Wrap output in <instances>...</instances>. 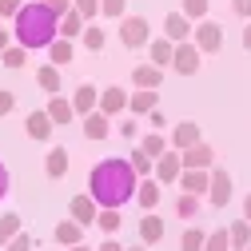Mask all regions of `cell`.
I'll list each match as a JSON object with an SVG mask.
<instances>
[{
    "mask_svg": "<svg viewBox=\"0 0 251 251\" xmlns=\"http://www.w3.org/2000/svg\"><path fill=\"white\" fill-rule=\"evenodd\" d=\"M44 4H48V8L56 12V16H64V12H72V8H76L72 0H44Z\"/></svg>",
    "mask_w": 251,
    "mask_h": 251,
    "instance_id": "b9f144b4",
    "label": "cell"
},
{
    "mask_svg": "<svg viewBox=\"0 0 251 251\" xmlns=\"http://www.w3.org/2000/svg\"><path fill=\"white\" fill-rule=\"evenodd\" d=\"M100 12L112 16V20H124V12H128V0H100Z\"/></svg>",
    "mask_w": 251,
    "mask_h": 251,
    "instance_id": "f35d334b",
    "label": "cell"
},
{
    "mask_svg": "<svg viewBox=\"0 0 251 251\" xmlns=\"http://www.w3.org/2000/svg\"><path fill=\"white\" fill-rule=\"evenodd\" d=\"M140 239H144V243H160V239H164V219L155 215V211H144V219H140Z\"/></svg>",
    "mask_w": 251,
    "mask_h": 251,
    "instance_id": "7402d4cb",
    "label": "cell"
},
{
    "mask_svg": "<svg viewBox=\"0 0 251 251\" xmlns=\"http://www.w3.org/2000/svg\"><path fill=\"white\" fill-rule=\"evenodd\" d=\"M124 108H128V92L124 88H104L100 92V112L104 116H120Z\"/></svg>",
    "mask_w": 251,
    "mask_h": 251,
    "instance_id": "ac0fdd59",
    "label": "cell"
},
{
    "mask_svg": "<svg viewBox=\"0 0 251 251\" xmlns=\"http://www.w3.org/2000/svg\"><path fill=\"white\" fill-rule=\"evenodd\" d=\"M243 219H247V224H251V192L243 196Z\"/></svg>",
    "mask_w": 251,
    "mask_h": 251,
    "instance_id": "816d5d0a",
    "label": "cell"
},
{
    "mask_svg": "<svg viewBox=\"0 0 251 251\" xmlns=\"http://www.w3.org/2000/svg\"><path fill=\"white\" fill-rule=\"evenodd\" d=\"M128 164H132V168H136V176H140V179H144V176H151V172H155V160H151V155H148V151H144V148H132V151H128Z\"/></svg>",
    "mask_w": 251,
    "mask_h": 251,
    "instance_id": "4316f807",
    "label": "cell"
},
{
    "mask_svg": "<svg viewBox=\"0 0 251 251\" xmlns=\"http://www.w3.org/2000/svg\"><path fill=\"white\" fill-rule=\"evenodd\" d=\"M80 40H84V48H88V52H100V48H104V28H96V24H84Z\"/></svg>",
    "mask_w": 251,
    "mask_h": 251,
    "instance_id": "1f68e13d",
    "label": "cell"
},
{
    "mask_svg": "<svg viewBox=\"0 0 251 251\" xmlns=\"http://www.w3.org/2000/svg\"><path fill=\"white\" fill-rule=\"evenodd\" d=\"M231 12L243 16V20H251V0H231Z\"/></svg>",
    "mask_w": 251,
    "mask_h": 251,
    "instance_id": "7bdbcfd3",
    "label": "cell"
},
{
    "mask_svg": "<svg viewBox=\"0 0 251 251\" xmlns=\"http://www.w3.org/2000/svg\"><path fill=\"white\" fill-rule=\"evenodd\" d=\"M136 187H140V176L128 160H100L96 168L88 172V196L96 200L100 207H124L128 200H136Z\"/></svg>",
    "mask_w": 251,
    "mask_h": 251,
    "instance_id": "6da1fadb",
    "label": "cell"
},
{
    "mask_svg": "<svg viewBox=\"0 0 251 251\" xmlns=\"http://www.w3.org/2000/svg\"><path fill=\"white\" fill-rule=\"evenodd\" d=\"M172 56H176V40H168V36L148 44V60H151L155 68H172Z\"/></svg>",
    "mask_w": 251,
    "mask_h": 251,
    "instance_id": "2e32d148",
    "label": "cell"
},
{
    "mask_svg": "<svg viewBox=\"0 0 251 251\" xmlns=\"http://www.w3.org/2000/svg\"><path fill=\"white\" fill-rule=\"evenodd\" d=\"M203 251H231V235H227V227L211 231V235L203 239Z\"/></svg>",
    "mask_w": 251,
    "mask_h": 251,
    "instance_id": "e575fe53",
    "label": "cell"
},
{
    "mask_svg": "<svg viewBox=\"0 0 251 251\" xmlns=\"http://www.w3.org/2000/svg\"><path fill=\"white\" fill-rule=\"evenodd\" d=\"M132 84H136V88H155V92H160L164 68H155L151 60H148V64H136V68H132Z\"/></svg>",
    "mask_w": 251,
    "mask_h": 251,
    "instance_id": "7c38bea8",
    "label": "cell"
},
{
    "mask_svg": "<svg viewBox=\"0 0 251 251\" xmlns=\"http://www.w3.org/2000/svg\"><path fill=\"white\" fill-rule=\"evenodd\" d=\"M192 40H196L200 52H219V48H224V28H219L215 20H200L196 32H192Z\"/></svg>",
    "mask_w": 251,
    "mask_h": 251,
    "instance_id": "5b68a950",
    "label": "cell"
},
{
    "mask_svg": "<svg viewBox=\"0 0 251 251\" xmlns=\"http://www.w3.org/2000/svg\"><path fill=\"white\" fill-rule=\"evenodd\" d=\"M24 4H20V0H0V16H16Z\"/></svg>",
    "mask_w": 251,
    "mask_h": 251,
    "instance_id": "f6af8a7d",
    "label": "cell"
},
{
    "mask_svg": "<svg viewBox=\"0 0 251 251\" xmlns=\"http://www.w3.org/2000/svg\"><path fill=\"white\" fill-rule=\"evenodd\" d=\"M120 224H124V215H120L116 207H104V211L96 215V227H100V231H108V235H112V231H120Z\"/></svg>",
    "mask_w": 251,
    "mask_h": 251,
    "instance_id": "f546056e",
    "label": "cell"
},
{
    "mask_svg": "<svg viewBox=\"0 0 251 251\" xmlns=\"http://www.w3.org/2000/svg\"><path fill=\"white\" fill-rule=\"evenodd\" d=\"M108 132H112V128H108V116H104L100 108L84 116V136H88V140H104Z\"/></svg>",
    "mask_w": 251,
    "mask_h": 251,
    "instance_id": "603a6c76",
    "label": "cell"
},
{
    "mask_svg": "<svg viewBox=\"0 0 251 251\" xmlns=\"http://www.w3.org/2000/svg\"><path fill=\"white\" fill-rule=\"evenodd\" d=\"M16 235H20V215L16 211H4V215H0V247H8Z\"/></svg>",
    "mask_w": 251,
    "mask_h": 251,
    "instance_id": "d4e9b609",
    "label": "cell"
},
{
    "mask_svg": "<svg viewBox=\"0 0 251 251\" xmlns=\"http://www.w3.org/2000/svg\"><path fill=\"white\" fill-rule=\"evenodd\" d=\"M4 196H8V168L0 164V200H4Z\"/></svg>",
    "mask_w": 251,
    "mask_h": 251,
    "instance_id": "c3c4849f",
    "label": "cell"
},
{
    "mask_svg": "<svg viewBox=\"0 0 251 251\" xmlns=\"http://www.w3.org/2000/svg\"><path fill=\"white\" fill-rule=\"evenodd\" d=\"M56 28H60V16L44 4V0H36V4H24L16 12V40L24 48H48L56 40Z\"/></svg>",
    "mask_w": 251,
    "mask_h": 251,
    "instance_id": "7a4b0ae2",
    "label": "cell"
},
{
    "mask_svg": "<svg viewBox=\"0 0 251 251\" xmlns=\"http://www.w3.org/2000/svg\"><path fill=\"white\" fill-rule=\"evenodd\" d=\"M44 112L52 116V124H60V128L76 120V108H72V100H64V96H60V92H56V96L48 100V108H44Z\"/></svg>",
    "mask_w": 251,
    "mask_h": 251,
    "instance_id": "d6986e66",
    "label": "cell"
},
{
    "mask_svg": "<svg viewBox=\"0 0 251 251\" xmlns=\"http://www.w3.org/2000/svg\"><path fill=\"white\" fill-rule=\"evenodd\" d=\"M72 4H76V12H80L84 20H92V16L100 12V0H72Z\"/></svg>",
    "mask_w": 251,
    "mask_h": 251,
    "instance_id": "ab89813d",
    "label": "cell"
},
{
    "mask_svg": "<svg viewBox=\"0 0 251 251\" xmlns=\"http://www.w3.org/2000/svg\"><path fill=\"white\" fill-rule=\"evenodd\" d=\"M140 148H144V151L151 155V160H160V155H164V151H168L172 144H168V140H164L160 132H151V136H144V144H140Z\"/></svg>",
    "mask_w": 251,
    "mask_h": 251,
    "instance_id": "836d02e7",
    "label": "cell"
},
{
    "mask_svg": "<svg viewBox=\"0 0 251 251\" xmlns=\"http://www.w3.org/2000/svg\"><path fill=\"white\" fill-rule=\"evenodd\" d=\"M8 48V32H0V52H4Z\"/></svg>",
    "mask_w": 251,
    "mask_h": 251,
    "instance_id": "f5cc1de1",
    "label": "cell"
},
{
    "mask_svg": "<svg viewBox=\"0 0 251 251\" xmlns=\"http://www.w3.org/2000/svg\"><path fill=\"white\" fill-rule=\"evenodd\" d=\"M128 108H132L136 116H148V112H155V108H160V92H155V88H136L132 96H128Z\"/></svg>",
    "mask_w": 251,
    "mask_h": 251,
    "instance_id": "8fae6325",
    "label": "cell"
},
{
    "mask_svg": "<svg viewBox=\"0 0 251 251\" xmlns=\"http://www.w3.org/2000/svg\"><path fill=\"white\" fill-rule=\"evenodd\" d=\"M231 192H235V187H231V172L215 168V172H211V187H207V200H211L215 207H227V203H231Z\"/></svg>",
    "mask_w": 251,
    "mask_h": 251,
    "instance_id": "8992f818",
    "label": "cell"
},
{
    "mask_svg": "<svg viewBox=\"0 0 251 251\" xmlns=\"http://www.w3.org/2000/svg\"><path fill=\"white\" fill-rule=\"evenodd\" d=\"M12 104H16V96H12V92H4V88H0V116H8V112H12Z\"/></svg>",
    "mask_w": 251,
    "mask_h": 251,
    "instance_id": "ee69618b",
    "label": "cell"
},
{
    "mask_svg": "<svg viewBox=\"0 0 251 251\" xmlns=\"http://www.w3.org/2000/svg\"><path fill=\"white\" fill-rule=\"evenodd\" d=\"M243 251H251V243H247V247H243Z\"/></svg>",
    "mask_w": 251,
    "mask_h": 251,
    "instance_id": "11a10c76",
    "label": "cell"
},
{
    "mask_svg": "<svg viewBox=\"0 0 251 251\" xmlns=\"http://www.w3.org/2000/svg\"><path fill=\"white\" fill-rule=\"evenodd\" d=\"M44 172H48V179H64L68 176V151L64 148H52L44 155Z\"/></svg>",
    "mask_w": 251,
    "mask_h": 251,
    "instance_id": "44dd1931",
    "label": "cell"
},
{
    "mask_svg": "<svg viewBox=\"0 0 251 251\" xmlns=\"http://www.w3.org/2000/svg\"><path fill=\"white\" fill-rule=\"evenodd\" d=\"M200 48H196V40H179L176 44V56H172V68L179 72V76H196L200 72Z\"/></svg>",
    "mask_w": 251,
    "mask_h": 251,
    "instance_id": "277c9868",
    "label": "cell"
},
{
    "mask_svg": "<svg viewBox=\"0 0 251 251\" xmlns=\"http://www.w3.org/2000/svg\"><path fill=\"white\" fill-rule=\"evenodd\" d=\"M32 243H36L32 235H28V231H20V235H16V239H12V243H8L4 251H32Z\"/></svg>",
    "mask_w": 251,
    "mask_h": 251,
    "instance_id": "60d3db41",
    "label": "cell"
},
{
    "mask_svg": "<svg viewBox=\"0 0 251 251\" xmlns=\"http://www.w3.org/2000/svg\"><path fill=\"white\" fill-rule=\"evenodd\" d=\"M96 251H124V243H120V239H104Z\"/></svg>",
    "mask_w": 251,
    "mask_h": 251,
    "instance_id": "681fc988",
    "label": "cell"
},
{
    "mask_svg": "<svg viewBox=\"0 0 251 251\" xmlns=\"http://www.w3.org/2000/svg\"><path fill=\"white\" fill-rule=\"evenodd\" d=\"M84 239V227L76 224V219H60L56 224V243H64V247H76Z\"/></svg>",
    "mask_w": 251,
    "mask_h": 251,
    "instance_id": "cb8c5ba5",
    "label": "cell"
},
{
    "mask_svg": "<svg viewBox=\"0 0 251 251\" xmlns=\"http://www.w3.org/2000/svg\"><path fill=\"white\" fill-rule=\"evenodd\" d=\"M72 108H76V116L96 112V108H100V92L92 88V84H80V88H76V96H72Z\"/></svg>",
    "mask_w": 251,
    "mask_h": 251,
    "instance_id": "e0dca14e",
    "label": "cell"
},
{
    "mask_svg": "<svg viewBox=\"0 0 251 251\" xmlns=\"http://www.w3.org/2000/svg\"><path fill=\"white\" fill-rule=\"evenodd\" d=\"M0 60H4V68H20L24 60H28V48H24V44H16V48H4V52H0Z\"/></svg>",
    "mask_w": 251,
    "mask_h": 251,
    "instance_id": "74e56055",
    "label": "cell"
},
{
    "mask_svg": "<svg viewBox=\"0 0 251 251\" xmlns=\"http://www.w3.org/2000/svg\"><path fill=\"white\" fill-rule=\"evenodd\" d=\"M48 56H52L56 68H64V64H72V44H68V40H52V44H48Z\"/></svg>",
    "mask_w": 251,
    "mask_h": 251,
    "instance_id": "83f0119b",
    "label": "cell"
},
{
    "mask_svg": "<svg viewBox=\"0 0 251 251\" xmlns=\"http://www.w3.org/2000/svg\"><path fill=\"white\" fill-rule=\"evenodd\" d=\"M52 116L48 112H28V120H24V132L32 136V140H52Z\"/></svg>",
    "mask_w": 251,
    "mask_h": 251,
    "instance_id": "4fadbf2b",
    "label": "cell"
},
{
    "mask_svg": "<svg viewBox=\"0 0 251 251\" xmlns=\"http://www.w3.org/2000/svg\"><path fill=\"white\" fill-rule=\"evenodd\" d=\"M176 151H183V148H192V144H200V124L196 120H183V124H176L172 128V140H168Z\"/></svg>",
    "mask_w": 251,
    "mask_h": 251,
    "instance_id": "30bf717a",
    "label": "cell"
},
{
    "mask_svg": "<svg viewBox=\"0 0 251 251\" xmlns=\"http://www.w3.org/2000/svg\"><path fill=\"white\" fill-rule=\"evenodd\" d=\"M36 84L48 92V96H56V92H60V68H56V64H44V68H36Z\"/></svg>",
    "mask_w": 251,
    "mask_h": 251,
    "instance_id": "484cf974",
    "label": "cell"
},
{
    "mask_svg": "<svg viewBox=\"0 0 251 251\" xmlns=\"http://www.w3.org/2000/svg\"><path fill=\"white\" fill-rule=\"evenodd\" d=\"M120 44H124V48H148V44H151V24H148V16H124V20H120Z\"/></svg>",
    "mask_w": 251,
    "mask_h": 251,
    "instance_id": "3957f363",
    "label": "cell"
},
{
    "mask_svg": "<svg viewBox=\"0 0 251 251\" xmlns=\"http://www.w3.org/2000/svg\"><path fill=\"white\" fill-rule=\"evenodd\" d=\"M164 36L176 40V44L187 40V36H192V20H187L183 12H168V16H164Z\"/></svg>",
    "mask_w": 251,
    "mask_h": 251,
    "instance_id": "9a60e30c",
    "label": "cell"
},
{
    "mask_svg": "<svg viewBox=\"0 0 251 251\" xmlns=\"http://www.w3.org/2000/svg\"><path fill=\"white\" fill-rule=\"evenodd\" d=\"M179 155H183V168H211V164H215V151H211L203 140L192 144V148H183Z\"/></svg>",
    "mask_w": 251,
    "mask_h": 251,
    "instance_id": "5bb4252c",
    "label": "cell"
},
{
    "mask_svg": "<svg viewBox=\"0 0 251 251\" xmlns=\"http://www.w3.org/2000/svg\"><path fill=\"white\" fill-rule=\"evenodd\" d=\"M179 172H183V155H179L176 148H168L160 160H155V179H160V183H176Z\"/></svg>",
    "mask_w": 251,
    "mask_h": 251,
    "instance_id": "ba28073f",
    "label": "cell"
},
{
    "mask_svg": "<svg viewBox=\"0 0 251 251\" xmlns=\"http://www.w3.org/2000/svg\"><path fill=\"white\" fill-rule=\"evenodd\" d=\"M203 239H207V231H200V227H187V231L179 235V251H203Z\"/></svg>",
    "mask_w": 251,
    "mask_h": 251,
    "instance_id": "4dcf8cb0",
    "label": "cell"
},
{
    "mask_svg": "<svg viewBox=\"0 0 251 251\" xmlns=\"http://www.w3.org/2000/svg\"><path fill=\"white\" fill-rule=\"evenodd\" d=\"M227 235H231V247H239V251H243V247L251 243V224H247V219H235V224L227 227Z\"/></svg>",
    "mask_w": 251,
    "mask_h": 251,
    "instance_id": "f1b7e54d",
    "label": "cell"
},
{
    "mask_svg": "<svg viewBox=\"0 0 251 251\" xmlns=\"http://www.w3.org/2000/svg\"><path fill=\"white\" fill-rule=\"evenodd\" d=\"M176 183L183 187V192H192V196H207V187H211V172H207V168H183Z\"/></svg>",
    "mask_w": 251,
    "mask_h": 251,
    "instance_id": "52a82bcc",
    "label": "cell"
},
{
    "mask_svg": "<svg viewBox=\"0 0 251 251\" xmlns=\"http://www.w3.org/2000/svg\"><path fill=\"white\" fill-rule=\"evenodd\" d=\"M196 211H200V196L183 192V196H179V203H176V215H179V219H192Z\"/></svg>",
    "mask_w": 251,
    "mask_h": 251,
    "instance_id": "d590c367",
    "label": "cell"
},
{
    "mask_svg": "<svg viewBox=\"0 0 251 251\" xmlns=\"http://www.w3.org/2000/svg\"><path fill=\"white\" fill-rule=\"evenodd\" d=\"M68 251H92V247H84V243H76V247H68Z\"/></svg>",
    "mask_w": 251,
    "mask_h": 251,
    "instance_id": "db71d44e",
    "label": "cell"
},
{
    "mask_svg": "<svg viewBox=\"0 0 251 251\" xmlns=\"http://www.w3.org/2000/svg\"><path fill=\"white\" fill-rule=\"evenodd\" d=\"M239 40H243V48H247V52H251V20H247V24H243V36H239Z\"/></svg>",
    "mask_w": 251,
    "mask_h": 251,
    "instance_id": "f907efd6",
    "label": "cell"
},
{
    "mask_svg": "<svg viewBox=\"0 0 251 251\" xmlns=\"http://www.w3.org/2000/svg\"><path fill=\"white\" fill-rule=\"evenodd\" d=\"M120 136L132 140V136H136V120H120Z\"/></svg>",
    "mask_w": 251,
    "mask_h": 251,
    "instance_id": "7dc6e473",
    "label": "cell"
},
{
    "mask_svg": "<svg viewBox=\"0 0 251 251\" xmlns=\"http://www.w3.org/2000/svg\"><path fill=\"white\" fill-rule=\"evenodd\" d=\"M207 8H211V0H183V8H179V12H183L187 20H203Z\"/></svg>",
    "mask_w": 251,
    "mask_h": 251,
    "instance_id": "8d00e7d4",
    "label": "cell"
},
{
    "mask_svg": "<svg viewBox=\"0 0 251 251\" xmlns=\"http://www.w3.org/2000/svg\"><path fill=\"white\" fill-rule=\"evenodd\" d=\"M148 120H151V132H160V128H164V124H168V120H164V112H160V108H155V112H148Z\"/></svg>",
    "mask_w": 251,
    "mask_h": 251,
    "instance_id": "bcb514c9",
    "label": "cell"
},
{
    "mask_svg": "<svg viewBox=\"0 0 251 251\" xmlns=\"http://www.w3.org/2000/svg\"><path fill=\"white\" fill-rule=\"evenodd\" d=\"M68 211H72V219H76V224L80 227H92V224H96V200H92V196H72V203H68Z\"/></svg>",
    "mask_w": 251,
    "mask_h": 251,
    "instance_id": "9c48e42d",
    "label": "cell"
},
{
    "mask_svg": "<svg viewBox=\"0 0 251 251\" xmlns=\"http://www.w3.org/2000/svg\"><path fill=\"white\" fill-rule=\"evenodd\" d=\"M60 32H64V36H80L84 32V16L72 8V12H64V16H60Z\"/></svg>",
    "mask_w": 251,
    "mask_h": 251,
    "instance_id": "d6a6232c",
    "label": "cell"
},
{
    "mask_svg": "<svg viewBox=\"0 0 251 251\" xmlns=\"http://www.w3.org/2000/svg\"><path fill=\"white\" fill-rule=\"evenodd\" d=\"M136 200H140V207L144 211H155L160 207V179H140V187H136Z\"/></svg>",
    "mask_w": 251,
    "mask_h": 251,
    "instance_id": "ffe728a7",
    "label": "cell"
}]
</instances>
